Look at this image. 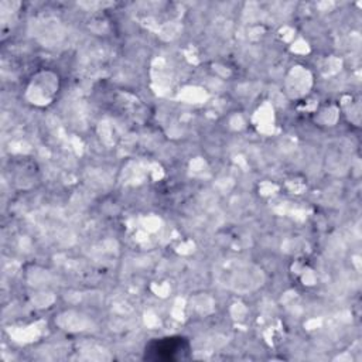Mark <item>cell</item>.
<instances>
[{
    "instance_id": "obj_1",
    "label": "cell",
    "mask_w": 362,
    "mask_h": 362,
    "mask_svg": "<svg viewBox=\"0 0 362 362\" xmlns=\"http://www.w3.org/2000/svg\"><path fill=\"white\" fill-rule=\"evenodd\" d=\"M221 276L222 284L239 290L249 291L262 284V273L249 264L242 263H228L221 267L218 272Z\"/></svg>"
}]
</instances>
